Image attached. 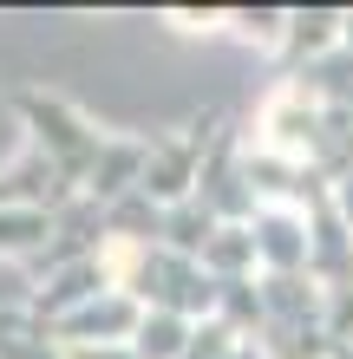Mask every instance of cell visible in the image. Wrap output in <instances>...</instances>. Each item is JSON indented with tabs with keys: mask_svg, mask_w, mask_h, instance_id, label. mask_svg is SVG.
I'll list each match as a JSON object with an SVG mask.
<instances>
[{
	"mask_svg": "<svg viewBox=\"0 0 353 359\" xmlns=\"http://www.w3.org/2000/svg\"><path fill=\"white\" fill-rule=\"evenodd\" d=\"M112 281L131 294L144 313H183V320H216V274L177 255V248H124L112 242Z\"/></svg>",
	"mask_w": 353,
	"mask_h": 359,
	"instance_id": "obj_1",
	"label": "cell"
},
{
	"mask_svg": "<svg viewBox=\"0 0 353 359\" xmlns=\"http://www.w3.org/2000/svg\"><path fill=\"white\" fill-rule=\"evenodd\" d=\"M7 104L20 111V124L33 131V151L59 170V183H66L72 196H86V183H92V170H98V157H105L112 131H98V124L79 111L72 98L39 92V86H13Z\"/></svg>",
	"mask_w": 353,
	"mask_h": 359,
	"instance_id": "obj_2",
	"label": "cell"
},
{
	"mask_svg": "<svg viewBox=\"0 0 353 359\" xmlns=\"http://www.w3.org/2000/svg\"><path fill=\"white\" fill-rule=\"evenodd\" d=\"M248 151L236 144V131L222 124L216 131V144H210V157H203V177H197V196L190 203H203L216 222H255L262 216V203H255V189H248V163H242Z\"/></svg>",
	"mask_w": 353,
	"mask_h": 359,
	"instance_id": "obj_3",
	"label": "cell"
},
{
	"mask_svg": "<svg viewBox=\"0 0 353 359\" xmlns=\"http://www.w3.org/2000/svg\"><path fill=\"white\" fill-rule=\"evenodd\" d=\"M340 33H347V7H295L288 13V39H281V79L340 53Z\"/></svg>",
	"mask_w": 353,
	"mask_h": 359,
	"instance_id": "obj_4",
	"label": "cell"
},
{
	"mask_svg": "<svg viewBox=\"0 0 353 359\" xmlns=\"http://www.w3.org/2000/svg\"><path fill=\"white\" fill-rule=\"evenodd\" d=\"M255 255H262V274H307V262H314L307 216L301 209H262L255 216Z\"/></svg>",
	"mask_w": 353,
	"mask_h": 359,
	"instance_id": "obj_5",
	"label": "cell"
},
{
	"mask_svg": "<svg viewBox=\"0 0 353 359\" xmlns=\"http://www.w3.org/2000/svg\"><path fill=\"white\" fill-rule=\"evenodd\" d=\"M66 203H72V189L59 183V170L39 151L0 170V209H66Z\"/></svg>",
	"mask_w": 353,
	"mask_h": 359,
	"instance_id": "obj_6",
	"label": "cell"
},
{
	"mask_svg": "<svg viewBox=\"0 0 353 359\" xmlns=\"http://www.w3.org/2000/svg\"><path fill=\"white\" fill-rule=\"evenodd\" d=\"M203 268L216 281H242V274H262V255H255V222H222L210 248H203Z\"/></svg>",
	"mask_w": 353,
	"mask_h": 359,
	"instance_id": "obj_7",
	"label": "cell"
},
{
	"mask_svg": "<svg viewBox=\"0 0 353 359\" xmlns=\"http://www.w3.org/2000/svg\"><path fill=\"white\" fill-rule=\"evenodd\" d=\"M216 320H229L242 340H262L268 327V301H262V274H242V281H216Z\"/></svg>",
	"mask_w": 353,
	"mask_h": 359,
	"instance_id": "obj_8",
	"label": "cell"
},
{
	"mask_svg": "<svg viewBox=\"0 0 353 359\" xmlns=\"http://www.w3.org/2000/svg\"><path fill=\"white\" fill-rule=\"evenodd\" d=\"M53 229H59V209H0V255L33 262L53 242Z\"/></svg>",
	"mask_w": 353,
	"mask_h": 359,
	"instance_id": "obj_9",
	"label": "cell"
},
{
	"mask_svg": "<svg viewBox=\"0 0 353 359\" xmlns=\"http://www.w3.org/2000/svg\"><path fill=\"white\" fill-rule=\"evenodd\" d=\"M0 359H66V346H59L39 320H27V307L20 313L0 307Z\"/></svg>",
	"mask_w": 353,
	"mask_h": 359,
	"instance_id": "obj_10",
	"label": "cell"
},
{
	"mask_svg": "<svg viewBox=\"0 0 353 359\" xmlns=\"http://www.w3.org/2000/svg\"><path fill=\"white\" fill-rule=\"evenodd\" d=\"M190 333H197V320H183V313H144L131 353L138 359H183L190 353Z\"/></svg>",
	"mask_w": 353,
	"mask_h": 359,
	"instance_id": "obj_11",
	"label": "cell"
},
{
	"mask_svg": "<svg viewBox=\"0 0 353 359\" xmlns=\"http://www.w3.org/2000/svg\"><path fill=\"white\" fill-rule=\"evenodd\" d=\"M216 229H222V222H216L203 203H177V209H171V222H164V248H177V255L203 262V248H210Z\"/></svg>",
	"mask_w": 353,
	"mask_h": 359,
	"instance_id": "obj_12",
	"label": "cell"
},
{
	"mask_svg": "<svg viewBox=\"0 0 353 359\" xmlns=\"http://www.w3.org/2000/svg\"><path fill=\"white\" fill-rule=\"evenodd\" d=\"M222 20H236V33H248L255 46H281L288 39V13L281 7H229Z\"/></svg>",
	"mask_w": 353,
	"mask_h": 359,
	"instance_id": "obj_13",
	"label": "cell"
},
{
	"mask_svg": "<svg viewBox=\"0 0 353 359\" xmlns=\"http://www.w3.org/2000/svg\"><path fill=\"white\" fill-rule=\"evenodd\" d=\"M242 346V333L229 327V320H197V333H190V353L183 359H229Z\"/></svg>",
	"mask_w": 353,
	"mask_h": 359,
	"instance_id": "obj_14",
	"label": "cell"
},
{
	"mask_svg": "<svg viewBox=\"0 0 353 359\" xmlns=\"http://www.w3.org/2000/svg\"><path fill=\"white\" fill-rule=\"evenodd\" d=\"M66 359H138L131 346H66Z\"/></svg>",
	"mask_w": 353,
	"mask_h": 359,
	"instance_id": "obj_15",
	"label": "cell"
},
{
	"mask_svg": "<svg viewBox=\"0 0 353 359\" xmlns=\"http://www.w3.org/2000/svg\"><path fill=\"white\" fill-rule=\"evenodd\" d=\"M334 209H340V222L353 229V177H340V183H334Z\"/></svg>",
	"mask_w": 353,
	"mask_h": 359,
	"instance_id": "obj_16",
	"label": "cell"
},
{
	"mask_svg": "<svg viewBox=\"0 0 353 359\" xmlns=\"http://www.w3.org/2000/svg\"><path fill=\"white\" fill-rule=\"evenodd\" d=\"M229 359H268V353H262V340H242V346H236Z\"/></svg>",
	"mask_w": 353,
	"mask_h": 359,
	"instance_id": "obj_17",
	"label": "cell"
},
{
	"mask_svg": "<svg viewBox=\"0 0 353 359\" xmlns=\"http://www.w3.org/2000/svg\"><path fill=\"white\" fill-rule=\"evenodd\" d=\"M340 53H353V7H347V33H340Z\"/></svg>",
	"mask_w": 353,
	"mask_h": 359,
	"instance_id": "obj_18",
	"label": "cell"
}]
</instances>
